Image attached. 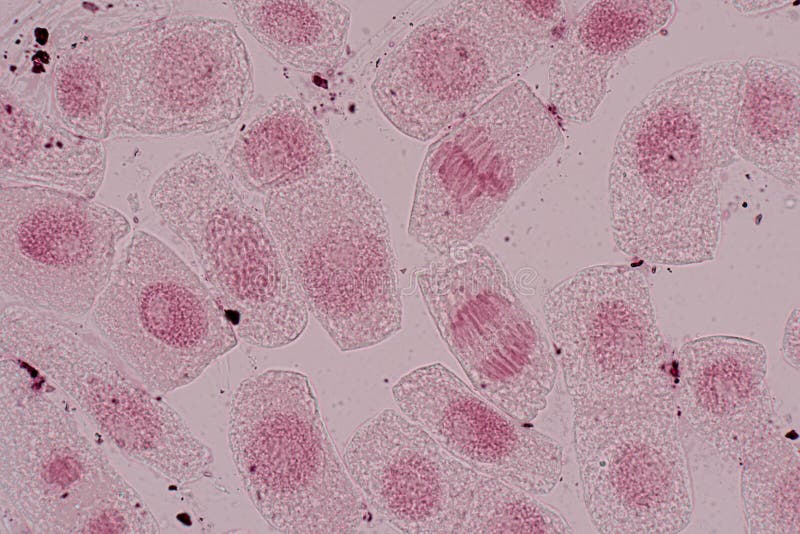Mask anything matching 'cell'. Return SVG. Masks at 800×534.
<instances>
[{
  "mask_svg": "<svg viewBox=\"0 0 800 534\" xmlns=\"http://www.w3.org/2000/svg\"><path fill=\"white\" fill-rule=\"evenodd\" d=\"M674 13L672 1H591L569 25L588 47L618 59L666 27Z\"/></svg>",
  "mask_w": 800,
  "mask_h": 534,
  "instance_id": "cell-24",
  "label": "cell"
},
{
  "mask_svg": "<svg viewBox=\"0 0 800 534\" xmlns=\"http://www.w3.org/2000/svg\"><path fill=\"white\" fill-rule=\"evenodd\" d=\"M797 65L750 57L742 64L733 147L738 157L798 189L800 78Z\"/></svg>",
  "mask_w": 800,
  "mask_h": 534,
  "instance_id": "cell-20",
  "label": "cell"
},
{
  "mask_svg": "<svg viewBox=\"0 0 800 534\" xmlns=\"http://www.w3.org/2000/svg\"><path fill=\"white\" fill-rule=\"evenodd\" d=\"M101 141L77 134L1 92L2 185H36L93 199L105 177Z\"/></svg>",
  "mask_w": 800,
  "mask_h": 534,
  "instance_id": "cell-19",
  "label": "cell"
},
{
  "mask_svg": "<svg viewBox=\"0 0 800 534\" xmlns=\"http://www.w3.org/2000/svg\"><path fill=\"white\" fill-rule=\"evenodd\" d=\"M552 49L548 70L551 106L570 122L587 123L606 95L608 75L617 59L588 47L569 23Z\"/></svg>",
  "mask_w": 800,
  "mask_h": 534,
  "instance_id": "cell-23",
  "label": "cell"
},
{
  "mask_svg": "<svg viewBox=\"0 0 800 534\" xmlns=\"http://www.w3.org/2000/svg\"><path fill=\"white\" fill-rule=\"evenodd\" d=\"M567 24L562 1L445 2L380 60L373 100L400 133L428 141L517 80Z\"/></svg>",
  "mask_w": 800,
  "mask_h": 534,
  "instance_id": "cell-3",
  "label": "cell"
},
{
  "mask_svg": "<svg viewBox=\"0 0 800 534\" xmlns=\"http://www.w3.org/2000/svg\"><path fill=\"white\" fill-rule=\"evenodd\" d=\"M543 313L573 424L678 409L676 353L657 325L641 270L585 267L547 292Z\"/></svg>",
  "mask_w": 800,
  "mask_h": 534,
  "instance_id": "cell-7",
  "label": "cell"
},
{
  "mask_svg": "<svg viewBox=\"0 0 800 534\" xmlns=\"http://www.w3.org/2000/svg\"><path fill=\"white\" fill-rule=\"evenodd\" d=\"M0 355L43 374L121 454L164 479L184 486L209 473L214 461L209 446L124 366L93 328L6 303Z\"/></svg>",
  "mask_w": 800,
  "mask_h": 534,
  "instance_id": "cell-9",
  "label": "cell"
},
{
  "mask_svg": "<svg viewBox=\"0 0 800 534\" xmlns=\"http://www.w3.org/2000/svg\"><path fill=\"white\" fill-rule=\"evenodd\" d=\"M263 214L312 315L343 352L402 328L397 263L384 207L346 158L265 196Z\"/></svg>",
  "mask_w": 800,
  "mask_h": 534,
  "instance_id": "cell-2",
  "label": "cell"
},
{
  "mask_svg": "<svg viewBox=\"0 0 800 534\" xmlns=\"http://www.w3.org/2000/svg\"><path fill=\"white\" fill-rule=\"evenodd\" d=\"M741 70L733 59L685 67L624 117L608 174L611 232L624 254L665 266L715 258L723 175L739 158Z\"/></svg>",
  "mask_w": 800,
  "mask_h": 534,
  "instance_id": "cell-1",
  "label": "cell"
},
{
  "mask_svg": "<svg viewBox=\"0 0 800 534\" xmlns=\"http://www.w3.org/2000/svg\"><path fill=\"white\" fill-rule=\"evenodd\" d=\"M783 357L786 362L794 367L796 370L799 368V310L795 308L792 310L783 335L782 342Z\"/></svg>",
  "mask_w": 800,
  "mask_h": 534,
  "instance_id": "cell-25",
  "label": "cell"
},
{
  "mask_svg": "<svg viewBox=\"0 0 800 534\" xmlns=\"http://www.w3.org/2000/svg\"><path fill=\"white\" fill-rule=\"evenodd\" d=\"M130 231L120 211L83 195L1 184L3 300L72 319L90 314Z\"/></svg>",
  "mask_w": 800,
  "mask_h": 534,
  "instance_id": "cell-12",
  "label": "cell"
},
{
  "mask_svg": "<svg viewBox=\"0 0 800 534\" xmlns=\"http://www.w3.org/2000/svg\"><path fill=\"white\" fill-rule=\"evenodd\" d=\"M392 395L405 417L474 470L534 496L558 485L560 443L502 411L443 364L409 371Z\"/></svg>",
  "mask_w": 800,
  "mask_h": 534,
  "instance_id": "cell-16",
  "label": "cell"
},
{
  "mask_svg": "<svg viewBox=\"0 0 800 534\" xmlns=\"http://www.w3.org/2000/svg\"><path fill=\"white\" fill-rule=\"evenodd\" d=\"M0 357L1 533H160L56 387L29 364Z\"/></svg>",
  "mask_w": 800,
  "mask_h": 534,
  "instance_id": "cell-4",
  "label": "cell"
},
{
  "mask_svg": "<svg viewBox=\"0 0 800 534\" xmlns=\"http://www.w3.org/2000/svg\"><path fill=\"white\" fill-rule=\"evenodd\" d=\"M333 156L323 125L306 104L279 95L238 128L221 166L238 186L266 196L316 172Z\"/></svg>",
  "mask_w": 800,
  "mask_h": 534,
  "instance_id": "cell-18",
  "label": "cell"
},
{
  "mask_svg": "<svg viewBox=\"0 0 800 534\" xmlns=\"http://www.w3.org/2000/svg\"><path fill=\"white\" fill-rule=\"evenodd\" d=\"M253 96L251 56L236 26L176 8L153 28L129 106L128 138L228 129Z\"/></svg>",
  "mask_w": 800,
  "mask_h": 534,
  "instance_id": "cell-14",
  "label": "cell"
},
{
  "mask_svg": "<svg viewBox=\"0 0 800 534\" xmlns=\"http://www.w3.org/2000/svg\"><path fill=\"white\" fill-rule=\"evenodd\" d=\"M767 361L761 343L724 334L694 338L676 353L679 414L705 443L738 464L782 427L765 381Z\"/></svg>",
  "mask_w": 800,
  "mask_h": 534,
  "instance_id": "cell-17",
  "label": "cell"
},
{
  "mask_svg": "<svg viewBox=\"0 0 800 534\" xmlns=\"http://www.w3.org/2000/svg\"><path fill=\"white\" fill-rule=\"evenodd\" d=\"M741 495L749 533L798 534V444L775 431L742 459Z\"/></svg>",
  "mask_w": 800,
  "mask_h": 534,
  "instance_id": "cell-22",
  "label": "cell"
},
{
  "mask_svg": "<svg viewBox=\"0 0 800 534\" xmlns=\"http://www.w3.org/2000/svg\"><path fill=\"white\" fill-rule=\"evenodd\" d=\"M434 324L474 389L531 423L547 406L558 363L536 316L482 245L436 257L416 272Z\"/></svg>",
  "mask_w": 800,
  "mask_h": 534,
  "instance_id": "cell-11",
  "label": "cell"
},
{
  "mask_svg": "<svg viewBox=\"0 0 800 534\" xmlns=\"http://www.w3.org/2000/svg\"><path fill=\"white\" fill-rule=\"evenodd\" d=\"M89 315L117 358L159 395L194 382L239 339L206 282L146 231L131 236Z\"/></svg>",
  "mask_w": 800,
  "mask_h": 534,
  "instance_id": "cell-10",
  "label": "cell"
},
{
  "mask_svg": "<svg viewBox=\"0 0 800 534\" xmlns=\"http://www.w3.org/2000/svg\"><path fill=\"white\" fill-rule=\"evenodd\" d=\"M562 142L551 109L525 81H513L429 146L409 236L436 257L472 245Z\"/></svg>",
  "mask_w": 800,
  "mask_h": 534,
  "instance_id": "cell-8",
  "label": "cell"
},
{
  "mask_svg": "<svg viewBox=\"0 0 800 534\" xmlns=\"http://www.w3.org/2000/svg\"><path fill=\"white\" fill-rule=\"evenodd\" d=\"M343 461L371 513L400 533L482 534L500 486L390 408L354 430Z\"/></svg>",
  "mask_w": 800,
  "mask_h": 534,
  "instance_id": "cell-13",
  "label": "cell"
},
{
  "mask_svg": "<svg viewBox=\"0 0 800 534\" xmlns=\"http://www.w3.org/2000/svg\"><path fill=\"white\" fill-rule=\"evenodd\" d=\"M246 31L278 63L304 73H328L347 50L351 12L333 0L232 1Z\"/></svg>",
  "mask_w": 800,
  "mask_h": 534,
  "instance_id": "cell-21",
  "label": "cell"
},
{
  "mask_svg": "<svg viewBox=\"0 0 800 534\" xmlns=\"http://www.w3.org/2000/svg\"><path fill=\"white\" fill-rule=\"evenodd\" d=\"M149 200L191 250L239 339L276 349L303 334L309 312L264 214L215 158L178 159L156 178Z\"/></svg>",
  "mask_w": 800,
  "mask_h": 534,
  "instance_id": "cell-6",
  "label": "cell"
},
{
  "mask_svg": "<svg viewBox=\"0 0 800 534\" xmlns=\"http://www.w3.org/2000/svg\"><path fill=\"white\" fill-rule=\"evenodd\" d=\"M573 441L584 504L599 532L671 534L690 524L694 495L679 425L621 422Z\"/></svg>",
  "mask_w": 800,
  "mask_h": 534,
  "instance_id": "cell-15",
  "label": "cell"
},
{
  "mask_svg": "<svg viewBox=\"0 0 800 534\" xmlns=\"http://www.w3.org/2000/svg\"><path fill=\"white\" fill-rule=\"evenodd\" d=\"M228 444L244 489L281 533H355L372 515L322 419L309 377L267 369L233 393Z\"/></svg>",
  "mask_w": 800,
  "mask_h": 534,
  "instance_id": "cell-5",
  "label": "cell"
}]
</instances>
